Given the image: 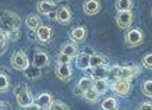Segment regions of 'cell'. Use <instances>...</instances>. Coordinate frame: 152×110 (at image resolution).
I'll return each instance as SVG.
<instances>
[{"label":"cell","mask_w":152,"mask_h":110,"mask_svg":"<svg viewBox=\"0 0 152 110\" xmlns=\"http://www.w3.org/2000/svg\"><path fill=\"white\" fill-rule=\"evenodd\" d=\"M151 87H152V81L151 79H147V81H144V84H142V93L145 95L147 98H151L152 96V89H151Z\"/></svg>","instance_id":"28"},{"label":"cell","mask_w":152,"mask_h":110,"mask_svg":"<svg viewBox=\"0 0 152 110\" xmlns=\"http://www.w3.org/2000/svg\"><path fill=\"white\" fill-rule=\"evenodd\" d=\"M133 6H134V3L131 0H117L115 3V7L117 10V13H120V11H131Z\"/></svg>","instance_id":"23"},{"label":"cell","mask_w":152,"mask_h":110,"mask_svg":"<svg viewBox=\"0 0 152 110\" xmlns=\"http://www.w3.org/2000/svg\"><path fill=\"white\" fill-rule=\"evenodd\" d=\"M137 110H152V105L151 102H142L137 106Z\"/></svg>","instance_id":"32"},{"label":"cell","mask_w":152,"mask_h":110,"mask_svg":"<svg viewBox=\"0 0 152 110\" xmlns=\"http://www.w3.org/2000/svg\"><path fill=\"white\" fill-rule=\"evenodd\" d=\"M25 24H27V27L31 31H37L38 27H41V18L38 17L37 14H29L27 20H25Z\"/></svg>","instance_id":"22"},{"label":"cell","mask_w":152,"mask_h":110,"mask_svg":"<svg viewBox=\"0 0 152 110\" xmlns=\"http://www.w3.org/2000/svg\"><path fill=\"white\" fill-rule=\"evenodd\" d=\"M83 10L87 15H95V14H98L99 10H101V1H96V0L85 1L83 6Z\"/></svg>","instance_id":"14"},{"label":"cell","mask_w":152,"mask_h":110,"mask_svg":"<svg viewBox=\"0 0 152 110\" xmlns=\"http://www.w3.org/2000/svg\"><path fill=\"white\" fill-rule=\"evenodd\" d=\"M106 63H107V59L101 53H94L92 56H89V68H99L106 66Z\"/></svg>","instance_id":"13"},{"label":"cell","mask_w":152,"mask_h":110,"mask_svg":"<svg viewBox=\"0 0 152 110\" xmlns=\"http://www.w3.org/2000/svg\"><path fill=\"white\" fill-rule=\"evenodd\" d=\"M142 66L145 67V68L151 70L152 68V53L151 52H148V53H145L142 57Z\"/></svg>","instance_id":"29"},{"label":"cell","mask_w":152,"mask_h":110,"mask_svg":"<svg viewBox=\"0 0 152 110\" xmlns=\"http://www.w3.org/2000/svg\"><path fill=\"white\" fill-rule=\"evenodd\" d=\"M140 73V68L137 66H112L107 70V75L115 79H131Z\"/></svg>","instance_id":"1"},{"label":"cell","mask_w":152,"mask_h":110,"mask_svg":"<svg viewBox=\"0 0 152 110\" xmlns=\"http://www.w3.org/2000/svg\"><path fill=\"white\" fill-rule=\"evenodd\" d=\"M20 24H21V18L18 14L13 13V11H0V31L3 32H10L13 29H18Z\"/></svg>","instance_id":"2"},{"label":"cell","mask_w":152,"mask_h":110,"mask_svg":"<svg viewBox=\"0 0 152 110\" xmlns=\"http://www.w3.org/2000/svg\"><path fill=\"white\" fill-rule=\"evenodd\" d=\"M107 81H106L105 78H99V79H95L94 81V85H92V88H94V91L96 92L98 95H103L106 91H107Z\"/></svg>","instance_id":"21"},{"label":"cell","mask_w":152,"mask_h":110,"mask_svg":"<svg viewBox=\"0 0 152 110\" xmlns=\"http://www.w3.org/2000/svg\"><path fill=\"white\" fill-rule=\"evenodd\" d=\"M49 110H70V107L66 105V103H63V102L53 101L52 105L49 106Z\"/></svg>","instance_id":"27"},{"label":"cell","mask_w":152,"mask_h":110,"mask_svg":"<svg viewBox=\"0 0 152 110\" xmlns=\"http://www.w3.org/2000/svg\"><path fill=\"white\" fill-rule=\"evenodd\" d=\"M52 102H53V98L49 92H43L41 95H38L35 99H34V103L39 107V109H49V106L52 105Z\"/></svg>","instance_id":"11"},{"label":"cell","mask_w":152,"mask_h":110,"mask_svg":"<svg viewBox=\"0 0 152 110\" xmlns=\"http://www.w3.org/2000/svg\"><path fill=\"white\" fill-rule=\"evenodd\" d=\"M50 64V59H49V55L46 52H37L34 55V60H32V66H35L37 68H45Z\"/></svg>","instance_id":"10"},{"label":"cell","mask_w":152,"mask_h":110,"mask_svg":"<svg viewBox=\"0 0 152 110\" xmlns=\"http://www.w3.org/2000/svg\"><path fill=\"white\" fill-rule=\"evenodd\" d=\"M94 85V79L91 77H83L78 79V82H77V89L81 91V93L88 89H91Z\"/></svg>","instance_id":"20"},{"label":"cell","mask_w":152,"mask_h":110,"mask_svg":"<svg viewBox=\"0 0 152 110\" xmlns=\"http://www.w3.org/2000/svg\"><path fill=\"white\" fill-rule=\"evenodd\" d=\"M10 88V78L6 73H0V93L7 92Z\"/></svg>","instance_id":"25"},{"label":"cell","mask_w":152,"mask_h":110,"mask_svg":"<svg viewBox=\"0 0 152 110\" xmlns=\"http://www.w3.org/2000/svg\"><path fill=\"white\" fill-rule=\"evenodd\" d=\"M23 110H42V109H39L35 103H32V105H29V106H27V107H23Z\"/></svg>","instance_id":"36"},{"label":"cell","mask_w":152,"mask_h":110,"mask_svg":"<svg viewBox=\"0 0 152 110\" xmlns=\"http://www.w3.org/2000/svg\"><path fill=\"white\" fill-rule=\"evenodd\" d=\"M0 110H11V106L6 102H1L0 101Z\"/></svg>","instance_id":"33"},{"label":"cell","mask_w":152,"mask_h":110,"mask_svg":"<svg viewBox=\"0 0 152 110\" xmlns=\"http://www.w3.org/2000/svg\"><path fill=\"white\" fill-rule=\"evenodd\" d=\"M75 64L80 70H88L89 68V55L83 52L75 56Z\"/></svg>","instance_id":"18"},{"label":"cell","mask_w":152,"mask_h":110,"mask_svg":"<svg viewBox=\"0 0 152 110\" xmlns=\"http://www.w3.org/2000/svg\"><path fill=\"white\" fill-rule=\"evenodd\" d=\"M101 110H117V101L115 98H106L101 102Z\"/></svg>","instance_id":"24"},{"label":"cell","mask_w":152,"mask_h":110,"mask_svg":"<svg viewBox=\"0 0 152 110\" xmlns=\"http://www.w3.org/2000/svg\"><path fill=\"white\" fill-rule=\"evenodd\" d=\"M7 35H6V32H3V31H0V42H3V43H7Z\"/></svg>","instance_id":"35"},{"label":"cell","mask_w":152,"mask_h":110,"mask_svg":"<svg viewBox=\"0 0 152 110\" xmlns=\"http://www.w3.org/2000/svg\"><path fill=\"white\" fill-rule=\"evenodd\" d=\"M71 63V57L64 55H59L57 56V64H70Z\"/></svg>","instance_id":"31"},{"label":"cell","mask_w":152,"mask_h":110,"mask_svg":"<svg viewBox=\"0 0 152 110\" xmlns=\"http://www.w3.org/2000/svg\"><path fill=\"white\" fill-rule=\"evenodd\" d=\"M6 35H7L9 41H18L20 36H21V32H20V29H13V31L7 32Z\"/></svg>","instance_id":"30"},{"label":"cell","mask_w":152,"mask_h":110,"mask_svg":"<svg viewBox=\"0 0 152 110\" xmlns=\"http://www.w3.org/2000/svg\"><path fill=\"white\" fill-rule=\"evenodd\" d=\"M112 91L119 96H127L131 91V82L129 79H115L112 84Z\"/></svg>","instance_id":"6"},{"label":"cell","mask_w":152,"mask_h":110,"mask_svg":"<svg viewBox=\"0 0 152 110\" xmlns=\"http://www.w3.org/2000/svg\"><path fill=\"white\" fill-rule=\"evenodd\" d=\"M10 64L14 70H18V71H24L29 66V60H28V56L25 55V52L18 50L15 52L11 59H10Z\"/></svg>","instance_id":"4"},{"label":"cell","mask_w":152,"mask_h":110,"mask_svg":"<svg viewBox=\"0 0 152 110\" xmlns=\"http://www.w3.org/2000/svg\"><path fill=\"white\" fill-rule=\"evenodd\" d=\"M144 41V32L140 28H133L126 34V46L129 47H137L142 43Z\"/></svg>","instance_id":"5"},{"label":"cell","mask_w":152,"mask_h":110,"mask_svg":"<svg viewBox=\"0 0 152 110\" xmlns=\"http://www.w3.org/2000/svg\"><path fill=\"white\" fill-rule=\"evenodd\" d=\"M134 20V15L131 11H120L116 15V23H117V27L121 28V29H127V28L131 27Z\"/></svg>","instance_id":"9"},{"label":"cell","mask_w":152,"mask_h":110,"mask_svg":"<svg viewBox=\"0 0 152 110\" xmlns=\"http://www.w3.org/2000/svg\"><path fill=\"white\" fill-rule=\"evenodd\" d=\"M14 96H15L17 103H18L21 107H27V106L34 103V98H32V95H31L29 89H28V87L27 85H23V84L14 89Z\"/></svg>","instance_id":"3"},{"label":"cell","mask_w":152,"mask_h":110,"mask_svg":"<svg viewBox=\"0 0 152 110\" xmlns=\"http://www.w3.org/2000/svg\"><path fill=\"white\" fill-rule=\"evenodd\" d=\"M71 18H73V14H71V10L67 7V6H61V7H57L55 11V20L61 25H67V24L71 23Z\"/></svg>","instance_id":"7"},{"label":"cell","mask_w":152,"mask_h":110,"mask_svg":"<svg viewBox=\"0 0 152 110\" xmlns=\"http://www.w3.org/2000/svg\"><path fill=\"white\" fill-rule=\"evenodd\" d=\"M57 9V4L55 1H39L37 4V10L39 14H50L55 13Z\"/></svg>","instance_id":"17"},{"label":"cell","mask_w":152,"mask_h":110,"mask_svg":"<svg viewBox=\"0 0 152 110\" xmlns=\"http://www.w3.org/2000/svg\"><path fill=\"white\" fill-rule=\"evenodd\" d=\"M6 50H7V43H3V42H0V56L4 55Z\"/></svg>","instance_id":"34"},{"label":"cell","mask_w":152,"mask_h":110,"mask_svg":"<svg viewBox=\"0 0 152 110\" xmlns=\"http://www.w3.org/2000/svg\"><path fill=\"white\" fill-rule=\"evenodd\" d=\"M70 38L73 42H77V43H81L87 39V28L84 27H75L70 32Z\"/></svg>","instance_id":"16"},{"label":"cell","mask_w":152,"mask_h":110,"mask_svg":"<svg viewBox=\"0 0 152 110\" xmlns=\"http://www.w3.org/2000/svg\"><path fill=\"white\" fill-rule=\"evenodd\" d=\"M78 47H77V45L75 43H73V42H66L64 45L60 47V55H64V56H69V57H75V56L78 55Z\"/></svg>","instance_id":"15"},{"label":"cell","mask_w":152,"mask_h":110,"mask_svg":"<svg viewBox=\"0 0 152 110\" xmlns=\"http://www.w3.org/2000/svg\"><path fill=\"white\" fill-rule=\"evenodd\" d=\"M83 96H84V99H85L88 103H96V102H98V96H99V95L94 91V88H91V89H88V91L83 92Z\"/></svg>","instance_id":"26"},{"label":"cell","mask_w":152,"mask_h":110,"mask_svg":"<svg viewBox=\"0 0 152 110\" xmlns=\"http://www.w3.org/2000/svg\"><path fill=\"white\" fill-rule=\"evenodd\" d=\"M55 74L61 82H69L73 75V68L70 64H57L55 68Z\"/></svg>","instance_id":"8"},{"label":"cell","mask_w":152,"mask_h":110,"mask_svg":"<svg viewBox=\"0 0 152 110\" xmlns=\"http://www.w3.org/2000/svg\"><path fill=\"white\" fill-rule=\"evenodd\" d=\"M37 38L39 39L41 42L43 43H48V42L52 41V38H53V31H52L50 27H48V25H41V27H38L37 29Z\"/></svg>","instance_id":"12"},{"label":"cell","mask_w":152,"mask_h":110,"mask_svg":"<svg viewBox=\"0 0 152 110\" xmlns=\"http://www.w3.org/2000/svg\"><path fill=\"white\" fill-rule=\"evenodd\" d=\"M42 75V71L39 68H37L35 66H28L27 68L24 70V77L27 78V79H38V78H41Z\"/></svg>","instance_id":"19"}]
</instances>
